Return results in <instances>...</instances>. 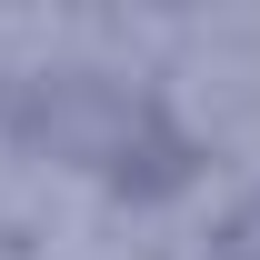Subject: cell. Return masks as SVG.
Masks as SVG:
<instances>
[{
  "instance_id": "obj_1",
  "label": "cell",
  "mask_w": 260,
  "mask_h": 260,
  "mask_svg": "<svg viewBox=\"0 0 260 260\" xmlns=\"http://www.w3.org/2000/svg\"><path fill=\"white\" fill-rule=\"evenodd\" d=\"M190 170H200V140L170 130L160 110H140V130H130L120 160H110V190L120 200H170V190H190Z\"/></svg>"
},
{
  "instance_id": "obj_2",
  "label": "cell",
  "mask_w": 260,
  "mask_h": 260,
  "mask_svg": "<svg viewBox=\"0 0 260 260\" xmlns=\"http://www.w3.org/2000/svg\"><path fill=\"white\" fill-rule=\"evenodd\" d=\"M230 260H240V250H230Z\"/></svg>"
}]
</instances>
